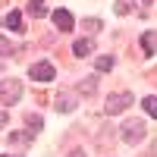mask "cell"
<instances>
[{"label": "cell", "mask_w": 157, "mask_h": 157, "mask_svg": "<svg viewBox=\"0 0 157 157\" xmlns=\"http://www.w3.org/2000/svg\"><path fill=\"white\" fill-rule=\"evenodd\" d=\"M19 98H22L19 78H0V104H16Z\"/></svg>", "instance_id": "6da1fadb"}, {"label": "cell", "mask_w": 157, "mask_h": 157, "mask_svg": "<svg viewBox=\"0 0 157 157\" xmlns=\"http://www.w3.org/2000/svg\"><path fill=\"white\" fill-rule=\"evenodd\" d=\"M145 132H148V126L141 123V120H129V123H123V129H120L123 141H129V145H138V141L145 138Z\"/></svg>", "instance_id": "7a4b0ae2"}, {"label": "cell", "mask_w": 157, "mask_h": 157, "mask_svg": "<svg viewBox=\"0 0 157 157\" xmlns=\"http://www.w3.org/2000/svg\"><path fill=\"white\" fill-rule=\"evenodd\" d=\"M29 75L35 78L38 85H47L50 78H54L57 72H54V63H47V60H41V63H32V69H29Z\"/></svg>", "instance_id": "3957f363"}, {"label": "cell", "mask_w": 157, "mask_h": 157, "mask_svg": "<svg viewBox=\"0 0 157 157\" xmlns=\"http://www.w3.org/2000/svg\"><path fill=\"white\" fill-rule=\"evenodd\" d=\"M129 104H132V94H129V91H120V94H110L107 98V104H104V113H123Z\"/></svg>", "instance_id": "277c9868"}, {"label": "cell", "mask_w": 157, "mask_h": 157, "mask_svg": "<svg viewBox=\"0 0 157 157\" xmlns=\"http://www.w3.org/2000/svg\"><path fill=\"white\" fill-rule=\"evenodd\" d=\"M54 25H57L60 32H69L72 25H75V19H72L69 10H54Z\"/></svg>", "instance_id": "5b68a950"}, {"label": "cell", "mask_w": 157, "mask_h": 157, "mask_svg": "<svg viewBox=\"0 0 157 157\" xmlns=\"http://www.w3.org/2000/svg\"><path fill=\"white\" fill-rule=\"evenodd\" d=\"M72 107H75V94H72V91H60V94H57V110L69 113Z\"/></svg>", "instance_id": "8992f818"}, {"label": "cell", "mask_w": 157, "mask_h": 157, "mask_svg": "<svg viewBox=\"0 0 157 157\" xmlns=\"http://www.w3.org/2000/svg\"><path fill=\"white\" fill-rule=\"evenodd\" d=\"M3 25H6L10 32H16V35H19V32H22V13H19V10L6 13V16H3Z\"/></svg>", "instance_id": "52a82bcc"}, {"label": "cell", "mask_w": 157, "mask_h": 157, "mask_svg": "<svg viewBox=\"0 0 157 157\" xmlns=\"http://www.w3.org/2000/svg\"><path fill=\"white\" fill-rule=\"evenodd\" d=\"M29 16L44 19V16H47V3H44V0H29Z\"/></svg>", "instance_id": "ba28073f"}, {"label": "cell", "mask_w": 157, "mask_h": 157, "mask_svg": "<svg viewBox=\"0 0 157 157\" xmlns=\"http://www.w3.org/2000/svg\"><path fill=\"white\" fill-rule=\"evenodd\" d=\"M141 47H145V54L151 57L157 50V32H145V35H141Z\"/></svg>", "instance_id": "9c48e42d"}, {"label": "cell", "mask_w": 157, "mask_h": 157, "mask_svg": "<svg viewBox=\"0 0 157 157\" xmlns=\"http://www.w3.org/2000/svg\"><path fill=\"white\" fill-rule=\"evenodd\" d=\"M72 54H75V57H88V54H91V41H88V38L75 41V44H72Z\"/></svg>", "instance_id": "30bf717a"}, {"label": "cell", "mask_w": 157, "mask_h": 157, "mask_svg": "<svg viewBox=\"0 0 157 157\" xmlns=\"http://www.w3.org/2000/svg\"><path fill=\"white\" fill-rule=\"evenodd\" d=\"M113 10L120 13V16H129V13H135V3H132V0H116Z\"/></svg>", "instance_id": "8fae6325"}, {"label": "cell", "mask_w": 157, "mask_h": 157, "mask_svg": "<svg viewBox=\"0 0 157 157\" xmlns=\"http://www.w3.org/2000/svg\"><path fill=\"white\" fill-rule=\"evenodd\" d=\"M16 50H19V47L13 44L10 38H3V35H0V57H10V54H16Z\"/></svg>", "instance_id": "7c38bea8"}, {"label": "cell", "mask_w": 157, "mask_h": 157, "mask_svg": "<svg viewBox=\"0 0 157 157\" xmlns=\"http://www.w3.org/2000/svg\"><path fill=\"white\" fill-rule=\"evenodd\" d=\"M98 91V82L94 78H85V82H78V94H94Z\"/></svg>", "instance_id": "4fadbf2b"}, {"label": "cell", "mask_w": 157, "mask_h": 157, "mask_svg": "<svg viewBox=\"0 0 157 157\" xmlns=\"http://www.w3.org/2000/svg\"><path fill=\"white\" fill-rule=\"evenodd\" d=\"M94 69H98V72L113 69V57H98V60H94Z\"/></svg>", "instance_id": "5bb4252c"}, {"label": "cell", "mask_w": 157, "mask_h": 157, "mask_svg": "<svg viewBox=\"0 0 157 157\" xmlns=\"http://www.w3.org/2000/svg\"><path fill=\"white\" fill-rule=\"evenodd\" d=\"M141 107L148 110V116H154V120H157V98H145V101H141Z\"/></svg>", "instance_id": "9a60e30c"}, {"label": "cell", "mask_w": 157, "mask_h": 157, "mask_svg": "<svg viewBox=\"0 0 157 157\" xmlns=\"http://www.w3.org/2000/svg\"><path fill=\"white\" fill-rule=\"evenodd\" d=\"M82 29H85L88 35H94V32H101V19H85V22H82Z\"/></svg>", "instance_id": "2e32d148"}, {"label": "cell", "mask_w": 157, "mask_h": 157, "mask_svg": "<svg viewBox=\"0 0 157 157\" xmlns=\"http://www.w3.org/2000/svg\"><path fill=\"white\" fill-rule=\"evenodd\" d=\"M29 138H32V135H19V132H13V135H10V145H29Z\"/></svg>", "instance_id": "e0dca14e"}, {"label": "cell", "mask_w": 157, "mask_h": 157, "mask_svg": "<svg viewBox=\"0 0 157 157\" xmlns=\"http://www.w3.org/2000/svg\"><path fill=\"white\" fill-rule=\"evenodd\" d=\"M29 126H32V132H38V126H41V116L32 113V116H29Z\"/></svg>", "instance_id": "ac0fdd59"}, {"label": "cell", "mask_w": 157, "mask_h": 157, "mask_svg": "<svg viewBox=\"0 0 157 157\" xmlns=\"http://www.w3.org/2000/svg\"><path fill=\"white\" fill-rule=\"evenodd\" d=\"M69 157H88V154H85V151H82V148H75V151H72V154H69Z\"/></svg>", "instance_id": "d6986e66"}, {"label": "cell", "mask_w": 157, "mask_h": 157, "mask_svg": "<svg viewBox=\"0 0 157 157\" xmlns=\"http://www.w3.org/2000/svg\"><path fill=\"white\" fill-rule=\"evenodd\" d=\"M6 123H10V116H6V113H0V129H3Z\"/></svg>", "instance_id": "ffe728a7"}, {"label": "cell", "mask_w": 157, "mask_h": 157, "mask_svg": "<svg viewBox=\"0 0 157 157\" xmlns=\"http://www.w3.org/2000/svg\"><path fill=\"white\" fill-rule=\"evenodd\" d=\"M0 157H13V154H0Z\"/></svg>", "instance_id": "44dd1931"}, {"label": "cell", "mask_w": 157, "mask_h": 157, "mask_svg": "<svg viewBox=\"0 0 157 157\" xmlns=\"http://www.w3.org/2000/svg\"><path fill=\"white\" fill-rule=\"evenodd\" d=\"M141 3H151V0H141Z\"/></svg>", "instance_id": "7402d4cb"}]
</instances>
